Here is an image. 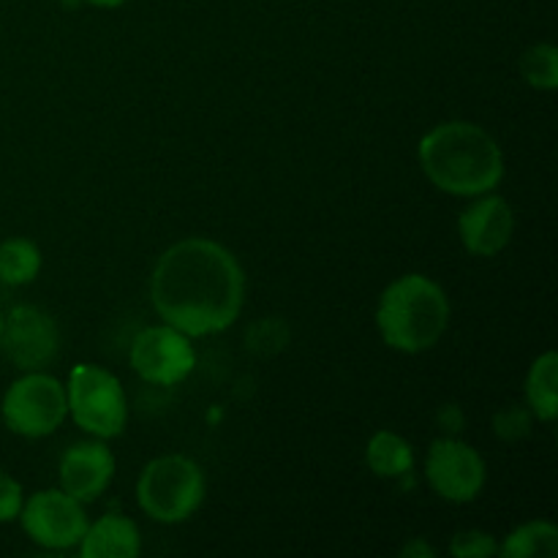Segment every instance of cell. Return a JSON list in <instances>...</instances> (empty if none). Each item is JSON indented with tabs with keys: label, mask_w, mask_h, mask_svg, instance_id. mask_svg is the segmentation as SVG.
I'll return each instance as SVG.
<instances>
[{
	"label": "cell",
	"mask_w": 558,
	"mask_h": 558,
	"mask_svg": "<svg viewBox=\"0 0 558 558\" xmlns=\"http://www.w3.org/2000/svg\"><path fill=\"white\" fill-rule=\"evenodd\" d=\"M82 3L96 5V9H120V5L129 3V0H82Z\"/></svg>",
	"instance_id": "cb8c5ba5"
},
{
	"label": "cell",
	"mask_w": 558,
	"mask_h": 558,
	"mask_svg": "<svg viewBox=\"0 0 558 558\" xmlns=\"http://www.w3.org/2000/svg\"><path fill=\"white\" fill-rule=\"evenodd\" d=\"M60 352V330L52 314L31 303L14 305L3 311V336L0 354L14 365L20 374L47 371Z\"/></svg>",
	"instance_id": "30bf717a"
},
{
	"label": "cell",
	"mask_w": 558,
	"mask_h": 558,
	"mask_svg": "<svg viewBox=\"0 0 558 558\" xmlns=\"http://www.w3.org/2000/svg\"><path fill=\"white\" fill-rule=\"evenodd\" d=\"M114 452L104 439L76 441L65 447L58 461V483L69 496L82 505H90L98 496L107 494L114 480Z\"/></svg>",
	"instance_id": "7c38bea8"
},
{
	"label": "cell",
	"mask_w": 558,
	"mask_h": 558,
	"mask_svg": "<svg viewBox=\"0 0 558 558\" xmlns=\"http://www.w3.org/2000/svg\"><path fill=\"white\" fill-rule=\"evenodd\" d=\"M76 548L82 558H136L142 554V534L131 518L109 512L87 523L85 537Z\"/></svg>",
	"instance_id": "4fadbf2b"
},
{
	"label": "cell",
	"mask_w": 558,
	"mask_h": 558,
	"mask_svg": "<svg viewBox=\"0 0 558 558\" xmlns=\"http://www.w3.org/2000/svg\"><path fill=\"white\" fill-rule=\"evenodd\" d=\"M515 234V210L505 196L480 194L469 207H463L458 216V238L463 248L480 259L499 256L510 245Z\"/></svg>",
	"instance_id": "8fae6325"
},
{
	"label": "cell",
	"mask_w": 558,
	"mask_h": 558,
	"mask_svg": "<svg viewBox=\"0 0 558 558\" xmlns=\"http://www.w3.org/2000/svg\"><path fill=\"white\" fill-rule=\"evenodd\" d=\"M450 298L434 278L409 272L385 287L376 303V330L401 354H423L445 338L450 327Z\"/></svg>",
	"instance_id": "3957f363"
},
{
	"label": "cell",
	"mask_w": 558,
	"mask_h": 558,
	"mask_svg": "<svg viewBox=\"0 0 558 558\" xmlns=\"http://www.w3.org/2000/svg\"><path fill=\"white\" fill-rule=\"evenodd\" d=\"M436 423H439L441 430H447V436L461 434L463 425H466V417H463V409L456 407V403H447V407L439 409L436 414Z\"/></svg>",
	"instance_id": "7402d4cb"
},
{
	"label": "cell",
	"mask_w": 558,
	"mask_h": 558,
	"mask_svg": "<svg viewBox=\"0 0 558 558\" xmlns=\"http://www.w3.org/2000/svg\"><path fill=\"white\" fill-rule=\"evenodd\" d=\"M365 463L379 480H401L414 469V447L396 430H376L365 445Z\"/></svg>",
	"instance_id": "9a60e30c"
},
{
	"label": "cell",
	"mask_w": 558,
	"mask_h": 558,
	"mask_svg": "<svg viewBox=\"0 0 558 558\" xmlns=\"http://www.w3.org/2000/svg\"><path fill=\"white\" fill-rule=\"evenodd\" d=\"M69 417L65 385L47 371H31L5 387L0 420L22 439H47Z\"/></svg>",
	"instance_id": "8992f818"
},
{
	"label": "cell",
	"mask_w": 558,
	"mask_h": 558,
	"mask_svg": "<svg viewBox=\"0 0 558 558\" xmlns=\"http://www.w3.org/2000/svg\"><path fill=\"white\" fill-rule=\"evenodd\" d=\"M16 521L27 539L44 550L76 548L90 523L85 505L65 494L63 488H44L27 496Z\"/></svg>",
	"instance_id": "52a82bcc"
},
{
	"label": "cell",
	"mask_w": 558,
	"mask_h": 558,
	"mask_svg": "<svg viewBox=\"0 0 558 558\" xmlns=\"http://www.w3.org/2000/svg\"><path fill=\"white\" fill-rule=\"evenodd\" d=\"M44 265L41 248L27 238H9L0 243V283L27 287L38 278Z\"/></svg>",
	"instance_id": "e0dca14e"
},
{
	"label": "cell",
	"mask_w": 558,
	"mask_h": 558,
	"mask_svg": "<svg viewBox=\"0 0 558 558\" xmlns=\"http://www.w3.org/2000/svg\"><path fill=\"white\" fill-rule=\"evenodd\" d=\"M0 336H3V308H0Z\"/></svg>",
	"instance_id": "d4e9b609"
},
{
	"label": "cell",
	"mask_w": 558,
	"mask_h": 558,
	"mask_svg": "<svg viewBox=\"0 0 558 558\" xmlns=\"http://www.w3.org/2000/svg\"><path fill=\"white\" fill-rule=\"evenodd\" d=\"M501 558H554L558 556V526L550 521H529L512 529L499 545Z\"/></svg>",
	"instance_id": "2e32d148"
},
{
	"label": "cell",
	"mask_w": 558,
	"mask_h": 558,
	"mask_svg": "<svg viewBox=\"0 0 558 558\" xmlns=\"http://www.w3.org/2000/svg\"><path fill=\"white\" fill-rule=\"evenodd\" d=\"M523 82L534 90L550 93L558 87V49L554 44H534L518 60Z\"/></svg>",
	"instance_id": "ac0fdd59"
},
{
	"label": "cell",
	"mask_w": 558,
	"mask_h": 558,
	"mask_svg": "<svg viewBox=\"0 0 558 558\" xmlns=\"http://www.w3.org/2000/svg\"><path fill=\"white\" fill-rule=\"evenodd\" d=\"M150 300L161 322L189 338L218 336L238 322L245 303V272L227 245L189 238L158 256Z\"/></svg>",
	"instance_id": "6da1fadb"
},
{
	"label": "cell",
	"mask_w": 558,
	"mask_h": 558,
	"mask_svg": "<svg viewBox=\"0 0 558 558\" xmlns=\"http://www.w3.org/2000/svg\"><path fill=\"white\" fill-rule=\"evenodd\" d=\"M69 417L93 439H118L129 423V398L112 371L93 363L71 368L65 381Z\"/></svg>",
	"instance_id": "5b68a950"
},
{
	"label": "cell",
	"mask_w": 558,
	"mask_h": 558,
	"mask_svg": "<svg viewBox=\"0 0 558 558\" xmlns=\"http://www.w3.org/2000/svg\"><path fill=\"white\" fill-rule=\"evenodd\" d=\"M25 505V490L20 480L11 477L5 469H0V523H14Z\"/></svg>",
	"instance_id": "44dd1931"
},
{
	"label": "cell",
	"mask_w": 558,
	"mask_h": 558,
	"mask_svg": "<svg viewBox=\"0 0 558 558\" xmlns=\"http://www.w3.org/2000/svg\"><path fill=\"white\" fill-rule=\"evenodd\" d=\"M450 554L456 558H490L499 554V543L483 529H461L450 539Z\"/></svg>",
	"instance_id": "ffe728a7"
},
{
	"label": "cell",
	"mask_w": 558,
	"mask_h": 558,
	"mask_svg": "<svg viewBox=\"0 0 558 558\" xmlns=\"http://www.w3.org/2000/svg\"><path fill=\"white\" fill-rule=\"evenodd\" d=\"M207 477L189 456H158L136 480V505L150 521L178 526L205 505Z\"/></svg>",
	"instance_id": "277c9868"
},
{
	"label": "cell",
	"mask_w": 558,
	"mask_h": 558,
	"mask_svg": "<svg viewBox=\"0 0 558 558\" xmlns=\"http://www.w3.org/2000/svg\"><path fill=\"white\" fill-rule=\"evenodd\" d=\"M425 178L450 196L474 199L499 189L505 180V153L488 129L469 120L434 125L417 145Z\"/></svg>",
	"instance_id": "7a4b0ae2"
},
{
	"label": "cell",
	"mask_w": 558,
	"mask_h": 558,
	"mask_svg": "<svg viewBox=\"0 0 558 558\" xmlns=\"http://www.w3.org/2000/svg\"><path fill=\"white\" fill-rule=\"evenodd\" d=\"M401 556H407V558H434L436 556V550L430 548L428 543H425L423 537H414L412 543H407L401 548Z\"/></svg>",
	"instance_id": "603a6c76"
},
{
	"label": "cell",
	"mask_w": 558,
	"mask_h": 558,
	"mask_svg": "<svg viewBox=\"0 0 558 558\" xmlns=\"http://www.w3.org/2000/svg\"><path fill=\"white\" fill-rule=\"evenodd\" d=\"M494 425V434L499 436L501 441H521L532 434V425H534V414L526 403H510V407L499 409L490 420Z\"/></svg>",
	"instance_id": "d6986e66"
},
{
	"label": "cell",
	"mask_w": 558,
	"mask_h": 558,
	"mask_svg": "<svg viewBox=\"0 0 558 558\" xmlns=\"http://www.w3.org/2000/svg\"><path fill=\"white\" fill-rule=\"evenodd\" d=\"M129 363L147 385L174 387L194 374L196 349L185 332L161 322L136 332L129 349Z\"/></svg>",
	"instance_id": "ba28073f"
},
{
	"label": "cell",
	"mask_w": 558,
	"mask_h": 558,
	"mask_svg": "<svg viewBox=\"0 0 558 558\" xmlns=\"http://www.w3.org/2000/svg\"><path fill=\"white\" fill-rule=\"evenodd\" d=\"M425 480L439 499L450 505H469L483 494L488 466L477 447L458 436H441L425 456Z\"/></svg>",
	"instance_id": "9c48e42d"
},
{
	"label": "cell",
	"mask_w": 558,
	"mask_h": 558,
	"mask_svg": "<svg viewBox=\"0 0 558 558\" xmlns=\"http://www.w3.org/2000/svg\"><path fill=\"white\" fill-rule=\"evenodd\" d=\"M523 396L537 423L550 425L558 417V354L554 349L529 365Z\"/></svg>",
	"instance_id": "5bb4252c"
}]
</instances>
